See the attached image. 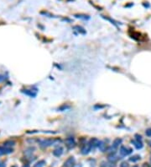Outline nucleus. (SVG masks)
I'll use <instances>...</instances> for the list:
<instances>
[{
	"mask_svg": "<svg viewBox=\"0 0 151 167\" xmlns=\"http://www.w3.org/2000/svg\"><path fill=\"white\" fill-rule=\"evenodd\" d=\"M121 144H122V139H114V141H113V145H112L111 148L108 149V151H110L111 153L115 152V151H116V149H118V147H119V145Z\"/></svg>",
	"mask_w": 151,
	"mask_h": 167,
	"instance_id": "2",
	"label": "nucleus"
},
{
	"mask_svg": "<svg viewBox=\"0 0 151 167\" xmlns=\"http://www.w3.org/2000/svg\"><path fill=\"white\" fill-rule=\"evenodd\" d=\"M11 167H16V166H11Z\"/></svg>",
	"mask_w": 151,
	"mask_h": 167,
	"instance_id": "21",
	"label": "nucleus"
},
{
	"mask_svg": "<svg viewBox=\"0 0 151 167\" xmlns=\"http://www.w3.org/2000/svg\"><path fill=\"white\" fill-rule=\"evenodd\" d=\"M57 139H42L40 140V145L41 147H49V146L54 145L55 143L57 142Z\"/></svg>",
	"mask_w": 151,
	"mask_h": 167,
	"instance_id": "1",
	"label": "nucleus"
},
{
	"mask_svg": "<svg viewBox=\"0 0 151 167\" xmlns=\"http://www.w3.org/2000/svg\"><path fill=\"white\" fill-rule=\"evenodd\" d=\"M0 167H6V166H5V164L3 162H1V161H0Z\"/></svg>",
	"mask_w": 151,
	"mask_h": 167,
	"instance_id": "18",
	"label": "nucleus"
},
{
	"mask_svg": "<svg viewBox=\"0 0 151 167\" xmlns=\"http://www.w3.org/2000/svg\"><path fill=\"white\" fill-rule=\"evenodd\" d=\"M135 139H136V140H139V141H141V140H142L141 135H139V134H136V135H135Z\"/></svg>",
	"mask_w": 151,
	"mask_h": 167,
	"instance_id": "16",
	"label": "nucleus"
},
{
	"mask_svg": "<svg viewBox=\"0 0 151 167\" xmlns=\"http://www.w3.org/2000/svg\"><path fill=\"white\" fill-rule=\"evenodd\" d=\"M14 145V142L13 141H7V142L4 143V146H7V147H11V146Z\"/></svg>",
	"mask_w": 151,
	"mask_h": 167,
	"instance_id": "13",
	"label": "nucleus"
},
{
	"mask_svg": "<svg viewBox=\"0 0 151 167\" xmlns=\"http://www.w3.org/2000/svg\"><path fill=\"white\" fill-rule=\"evenodd\" d=\"M66 145L68 149H72V148L75 147L76 145V142H75V139H73L72 137H69L66 139Z\"/></svg>",
	"mask_w": 151,
	"mask_h": 167,
	"instance_id": "5",
	"label": "nucleus"
},
{
	"mask_svg": "<svg viewBox=\"0 0 151 167\" xmlns=\"http://www.w3.org/2000/svg\"><path fill=\"white\" fill-rule=\"evenodd\" d=\"M119 152L122 156H127L133 152V149H132L131 148L126 147V146H121Z\"/></svg>",
	"mask_w": 151,
	"mask_h": 167,
	"instance_id": "3",
	"label": "nucleus"
},
{
	"mask_svg": "<svg viewBox=\"0 0 151 167\" xmlns=\"http://www.w3.org/2000/svg\"><path fill=\"white\" fill-rule=\"evenodd\" d=\"M97 147H98V149H99L100 150L102 151V152H105V151L107 150V145H106V144H105L104 142H103V141H99V142H98Z\"/></svg>",
	"mask_w": 151,
	"mask_h": 167,
	"instance_id": "9",
	"label": "nucleus"
},
{
	"mask_svg": "<svg viewBox=\"0 0 151 167\" xmlns=\"http://www.w3.org/2000/svg\"><path fill=\"white\" fill-rule=\"evenodd\" d=\"M91 148H92V146H91V143H88V144H85L84 145L81 147V154H87L88 153L91 151Z\"/></svg>",
	"mask_w": 151,
	"mask_h": 167,
	"instance_id": "4",
	"label": "nucleus"
},
{
	"mask_svg": "<svg viewBox=\"0 0 151 167\" xmlns=\"http://www.w3.org/2000/svg\"><path fill=\"white\" fill-rule=\"evenodd\" d=\"M23 167H30V166H24Z\"/></svg>",
	"mask_w": 151,
	"mask_h": 167,
	"instance_id": "20",
	"label": "nucleus"
},
{
	"mask_svg": "<svg viewBox=\"0 0 151 167\" xmlns=\"http://www.w3.org/2000/svg\"><path fill=\"white\" fill-rule=\"evenodd\" d=\"M120 167H128V164L127 162H123L120 165Z\"/></svg>",
	"mask_w": 151,
	"mask_h": 167,
	"instance_id": "17",
	"label": "nucleus"
},
{
	"mask_svg": "<svg viewBox=\"0 0 151 167\" xmlns=\"http://www.w3.org/2000/svg\"><path fill=\"white\" fill-rule=\"evenodd\" d=\"M132 143L133 144V145L136 147V149H142L143 148V144H142V142L141 141H139V140H133L132 141Z\"/></svg>",
	"mask_w": 151,
	"mask_h": 167,
	"instance_id": "10",
	"label": "nucleus"
},
{
	"mask_svg": "<svg viewBox=\"0 0 151 167\" xmlns=\"http://www.w3.org/2000/svg\"><path fill=\"white\" fill-rule=\"evenodd\" d=\"M62 154H63V148L61 147H57L53 151V154L55 156H56V157H60Z\"/></svg>",
	"mask_w": 151,
	"mask_h": 167,
	"instance_id": "8",
	"label": "nucleus"
},
{
	"mask_svg": "<svg viewBox=\"0 0 151 167\" xmlns=\"http://www.w3.org/2000/svg\"><path fill=\"white\" fill-rule=\"evenodd\" d=\"M149 144H150V146H151V140H150V142H149Z\"/></svg>",
	"mask_w": 151,
	"mask_h": 167,
	"instance_id": "19",
	"label": "nucleus"
},
{
	"mask_svg": "<svg viewBox=\"0 0 151 167\" xmlns=\"http://www.w3.org/2000/svg\"><path fill=\"white\" fill-rule=\"evenodd\" d=\"M145 134H146V136H148V137H151V128L147 129V130L145 131Z\"/></svg>",
	"mask_w": 151,
	"mask_h": 167,
	"instance_id": "14",
	"label": "nucleus"
},
{
	"mask_svg": "<svg viewBox=\"0 0 151 167\" xmlns=\"http://www.w3.org/2000/svg\"><path fill=\"white\" fill-rule=\"evenodd\" d=\"M13 152V149L7 146H0V155H3V154H8Z\"/></svg>",
	"mask_w": 151,
	"mask_h": 167,
	"instance_id": "6",
	"label": "nucleus"
},
{
	"mask_svg": "<svg viewBox=\"0 0 151 167\" xmlns=\"http://www.w3.org/2000/svg\"><path fill=\"white\" fill-rule=\"evenodd\" d=\"M101 167H113L111 166V165H109V164H108V163H102V165H101Z\"/></svg>",
	"mask_w": 151,
	"mask_h": 167,
	"instance_id": "15",
	"label": "nucleus"
},
{
	"mask_svg": "<svg viewBox=\"0 0 151 167\" xmlns=\"http://www.w3.org/2000/svg\"><path fill=\"white\" fill-rule=\"evenodd\" d=\"M133 167H138V166H133Z\"/></svg>",
	"mask_w": 151,
	"mask_h": 167,
	"instance_id": "22",
	"label": "nucleus"
},
{
	"mask_svg": "<svg viewBox=\"0 0 151 167\" xmlns=\"http://www.w3.org/2000/svg\"><path fill=\"white\" fill-rule=\"evenodd\" d=\"M139 160H140L139 155H133L129 158V161H132V162H137V161H139Z\"/></svg>",
	"mask_w": 151,
	"mask_h": 167,
	"instance_id": "11",
	"label": "nucleus"
},
{
	"mask_svg": "<svg viewBox=\"0 0 151 167\" xmlns=\"http://www.w3.org/2000/svg\"><path fill=\"white\" fill-rule=\"evenodd\" d=\"M45 160H40V161H39L38 163H36L34 167H43L45 166Z\"/></svg>",
	"mask_w": 151,
	"mask_h": 167,
	"instance_id": "12",
	"label": "nucleus"
},
{
	"mask_svg": "<svg viewBox=\"0 0 151 167\" xmlns=\"http://www.w3.org/2000/svg\"><path fill=\"white\" fill-rule=\"evenodd\" d=\"M75 163L76 161L74 157H70L66 160V162L64 163L62 167H74L75 166Z\"/></svg>",
	"mask_w": 151,
	"mask_h": 167,
	"instance_id": "7",
	"label": "nucleus"
}]
</instances>
